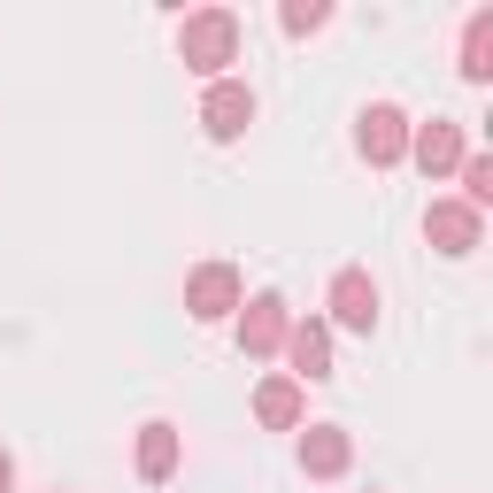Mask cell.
I'll use <instances>...</instances> for the list:
<instances>
[{
	"label": "cell",
	"mask_w": 493,
	"mask_h": 493,
	"mask_svg": "<svg viewBox=\"0 0 493 493\" xmlns=\"http://www.w3.org/2000/svg\"><path fill=\"white\" fill-rule=\"evenodd\" d=\"M239 116H246V100L224 93V100H216V132H239Z\"/></svg>",
	"instance_id": "6da1fadb"
}]
</instances>
